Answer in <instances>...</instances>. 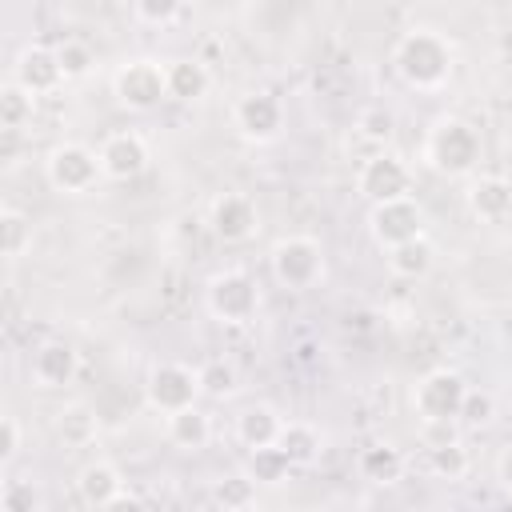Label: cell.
<instances>
[{
  "mask_svg": "<svg viewBox=\"0 0 512 512\" xmlns=\"http://www.w3.org/2000/svg\"><path fill=\"white\" fill-rule=\"evenodd\" d=\"M32 372H36L40 384H52V388H56V384H68V380L76 376V352H72L68 344L52 340V344H44V348L36 352Z\"/></svg>",
  "mask_w": 512,
  "mask_h": 512,
  "instance_id": "obj_16",
  "label": "cell"
},
{
  "mask_svg": "<svg viewBox=\"0 0 512 512\" xmlns=\"http://www.w3.org/2000/svg\"><path fill=\"white\" fill-rule=\"evenodd\" d=\"M492 396L488 392H464V404H460V416L468 420V424H484V420H492Z\"/></svg>",
  "mask_w": 512,
  "mask_h": 512,
  "instance_id": "obj_32",
  "label": "cell"
},
{
  "mask_svg": "<svg viewBox=\"0 0 512 512\" xmlns=\"http://www.w3.org/2000/svg\"><path fill=\"white\" fill-rule=\"evenodd\" d=\"M272 268H276V280L288 284V288L312 284L316 272H320V248H316V240H304V236L280 240L276 252H272Z\"/></svg>",
  "mask_w": 512,
  "mask_h": 512,
  "instance_id": "obj_4",
  "label": "cell"
},
{
  "mask_svg": "<svg viewBox=\"0 0 512 512\" xmlns=\"http://www.w3.org/2000/svg\"><path fill=\"white\" fill-rule=\"evenodd\" d=\"M136 8H140V16H144L148 24H164V20L176 16L180 0H136Z\"/></svg>",
  "mask_w": 512,
  "mask_h": 512,
  "instance_id": "obj_34",
  "label": "cell"
},
{
  "mask_svg": "<svg viewBox=\"0 0 512 512\" xmlns=\"http://www.w3.org/2000/svg\"><path fill=\"white\" fill-rule=\"evenodd\" d=\"M360 192L376 204L384 200H400L408 192V168L396 156H372L360 172Z\"/></svg>",
  "mask_w": 512,
  "mask_h": 512,
  "instance_id": "obj_10",
  "label": "cell"
},
{
  "mask_svg": "<svg viewBox=\"0 0 512 512\" xmlns=\"http://www.w3.org/2000/svg\"><path fill=\"white\" fill-rule=\"evenodd\" d=\"M168 436H172L180 448H204V444H208V416L196 412V408L188 404V408L172 412V420H168Z\"/></svg>",
  "mask_w": 512,
  "mask_h": 512,
  "instance_id": "obj_21",
  "label": "cell"
},
{
  "mask_svg": "<svg viewBox=\"0 0 512 512\" xmlns=\"http://www.w3.org/2000/svg\"><path fill=\"white\" fill-rule=\"evenodd\" d=\"M428 460H432V472H436V476H448V480H456V476H464V468H468V456H464V448H460L456 440H444V444H432V452H428Z\"/></svg>",
  "mask_w": 512,
  "mask_h": 512,
  "instance_id": "obj_26",
  "label": "cell"
},
{
  "mask_svg": "<svg viewBox=\"0 0 512 512\" xmlns=\"http://www.w3.org/2000/svg\"><path fill=\"white\" fill-rule=\"evenodd\" d=\"M468 208L480 216V220H504L512 212V184L500 180V176H480L472 188H468Z\"/></svg>",
  "mask_w": 512,
  "mask_h": 512,
  "instance_id": "obj_13",
  "label": "cell"
},
{
  "mask_svg": "<svg viewBox=\"0 0 512 512\" xmlns=\"http://www.w3.org/2000/svg\"><path fill=\"white\" fill-rule=\"evenodd\" d=\"M396 64H400V76H404L408 84L432 88V84H440V80L448 76L452 52H448V44H444L440 36H432V32H408V36L400 40V48H396Z\"/></svg>",
  "mask_w": 512,
  "mask_h": 512,
  "instance_id": "obj_1",
  "label": "cell"
},
{
  "mask_svg": "<svg viewBox=\"0 0 512 512\" xmlns=\"http://www.w3.org/2000/svg\"><path fill=\"white\" fill-rule=\"evenodd\" d=\"M360 468H364L368 480H396L400 468H404V460H400L396 448H368V452L360 456Z\"/></svg>",
  "mask_w": 512,
  "mask_h": 512,
  "instance_id": "obj_25",
  "label": "cell"
},
{
  "mask_svg": "<svg viewBox=\"0 0 512 512\" xmlns=\"http://www.w3.org/2000/svg\"><path fill=\"white\" fill-rule=\"evenodd\" d=\"M28 244V220L12 208H4V256H20Z\"/></svg>",
  "mask_w": 512,
  "mask_h": 512,
  "instance_id": "obj_29",
  "label": "cell"
},
{
  "mask_svg": "<svg viewBox=\"0 0 512 512\" xmlns=\"http://www.w3.org/2000/svg\"><path fill=\"white\" fill-rule=\"evenodd\" d=\"M276 444L288 452L292 464H308L316 456V448H320V436L308 424H288V428H280V440Z\"/></svg>",
  "mask_w": 512,
  "mask_h": 512,
  "instance_id": "obj_23",
  "label": "cell"
},
{
  "mask_svg": "<svg viewBox=\"0 0 512 512\" xmlns=\"http://www.w3.org/2000/svg\"><path fill=\"white\" fill-rule=\"evenodd\" d=\"M360 132H364L368 140H388V136H392V112H384V108H364V112H360Z\"/></svg>",
  "mask_w": 512,
  "mask_h": 512,
  "instance_id": "obj_31",
  "label": "cell"
},
{
  "mask_svg": "<svg viewBox=\"0 0 512 512\" xmlns=\"http://www.w3.org/2000/svg\"><path fill=\"white\" fill-rule=\"evenodd\" d=\"M420 224H424V216H420V208H416L408 196L384 200V204H376V212H372V236H376L384 248H396V244H404V240H416V236H420Z\"/></svg>",
  "mask_w": 512,
  "mask_h": 512,
  "instance_id": "obj_6",
  "label": "cell"
},
{
  "mask_svg": "<svg viewBox=\"0 0 512 512\" xmlns=\"http://www.w3.org/2000/svg\"><path fill=\"white\" fill-rule=\"evenodd\" d=\"M480 156V136L464 124V120H444L436 132H432V164L448 176H460L476 164Z\"/></svg>",
  "mask_w": 512,
  "mask_h": 512,
  "instance_id": "obj_2",
  "label": "cell"
},
{
  "mask_svg": "<svg viewBox=\"0 0 512 512\" xmlns=\"http://www.w3.org/2000/svg\"><path fill=\"white\" fill-rule=\"evenodd\" d=\"M80 496H84V504H92V508H112V500L120 496V476H116V468H108V464H88V468L80 472Z\"/></svg>",
  "mask_w": 512,
  "mask_h": 512,
  "instance_id": "obj_17",
  "label": "cell"
},
{
  "mask_svg": "<svg viewBox=\"0 0 512 512\" xmlns=\"http://www.w3.org/2000/svg\"><path fill=\"white\" fill-rule=\"evenodd\" d=\"M116 96H120V104H128V108H136V112L156 108V104L168 96V72H160V68L148 64V60H136V64H128V68L116 76Z\"/></svg>",
  "mask_w": 512,
  "mask_h": 512,
  "instance_id": "obj_3",
  "label": "cell"
},
{
  "mask_svg": "<svg viewBox=\"0 0 512 512\" xmlns=\"http://www.w3.org/2000/svg\"><path fill=\"white\" fill-rule=\"evenodd\" d=\"M16 448H20V428H16L12 416H4V420H0V460L8 464V460L16 456Z\"/></svg>",
  "mask_w": 512,
  "mask_h": 512,
  "instance_id": "obj_35",
  "label": "cell"
},
{
  "mask_svg": "<svg viewBox=\"0 0 512 512\" xmlns=\"http://www.w3.org/2000/svg\"><path fill=\"white\" fill-rule=\"evenodd\" d=\"M464 380L448 368L440 372H428L416 388V408L428 416V420H448V416H460V404H464Z\"/></svg>",
  "mask_w": 512,
  "mask_h": 512,
  "instance_id": "obj_5",
  "label": "cell"
},
{
  "mask_svg": "<svg viewBox=\"0 0 512 512\" xmlns=\"http://www.w3.org/2000/svg\"><path fill=\"white\" fill-rule=\"evenodd\" d=\"M56 56H60V68H64V76H84V72L92 68V52H88L84 44H76V40L60 44V48H56Z\"/></svg>",
  "mask_w": 512,
  "mask_h": 512,
  "instance_id": "obj_30",
  "label": "cell"
},
{
  "mask_svg": "<svg viewBox=\"0 0 512 512\" xmlns=\"http://www.w3.org/2000/svg\"><path fill=\"white\" fill-rule=\"evenodd\" d=\"M60 76H64L60 56L48 52V48H28L16 64V84L28 88V92H48V88H56Z\"/></svg>",
  "mask_w": 512,
  "mask_h": 512,
  "instance_id": "obj_12",
  "label": "cell"
},
{
  "mask_svg": "<svg viewBox=\"0 0 512 512\" xmlns=\"http://www.w3.org/2000/svg\"><path fill=\"white\" fill-rule=\"evenodd\" d=\"M252 496H256V488L248 476H228L216 484V504H224V508H248Z\"/></svg>",
  "mask_w": 512,
  "mask_h": 512,
  "instance_id": "obj_28",
  "label": "cell"
},
{
  "mask_svg": "<svg viewBox=\"0 0 512 512\" xmlns=\"http://www.w3.org/2000/svg\"><path fill=\"white\" fill-rule=\"evenodd\" d=\"M236 124L244 136L252 140H268L276 128H280V104L268 96V92H252L236 104Z\"/></svg>",
  "mask_w": 512,
  "mask_h": 512,
  "instance_id": "obj_11",
  "label": "cell"
},
{
  "mask_svg": "<svg viewBox=\"0 0 512 512\" xmlns=\"http://www.w3.org/2000/svg\"><path fill=\"white\" fill-rule=\"evenodd\" d=\"M240 440H244L248 448L276 444V440H280V420H276V412H272V408H264V404L248 408V412L240 416Z\"/></svg>",
  "mask_w": 512,
  "mask_h": 512,
  "instance_id": "obj_19",
  "label": "cell"
},
{
  "mask_svg": "<svg viewBox=\"0 0 512 512\" xmlns=\"http://www.w3.org/2000/svg\"><path fill=\"white\" fill-rule=\"evenodd\" d=\"M96 168H104V164H100L88 148L64 144V148H56L52 160H48V180H52L60 192H84V188H92Z\"/></svg>",
  "mask_w": 512,
  "mask_h": 512,
  "instance_id": "obj_7",
  "label": "cell"
},
{
  "mask_svg": "<svg viewBox=\"0 0 512 512\" xmlns=\"http://www.w3.org/2000/svg\"><path fill=\"white\" fill-rule=\"evenodd\" d=\"M196 376H200V388H204L208 396H228V392L236 388V372H232V364H224V360L204 364Z\"/></svg>",
  "mask_w": 512,
  "mask_h": 512,
  "instance_id": "obj_27",
  "label": "cell"
},
{
  "mask_svg": "<svg viewBox=\"0 0 512 512\" xmlns=\"http://www.w3.org/2000/svg\"><path fill=\"white\" fill-rule=\"evenodd\" d=\"M252 224H256V212L244 196H220L212 204V232L220 240H244L252 232Z\"/></svg>",
  "mask_w": 512,
  "mask_h": 512,
  "instance_id": "obj_15",
  "label": "cell"
},
{
  "mask_svg": "<svg viewBox=\"0 0 512 512\" xmlns=\"http://www.w3.org/2000/svg\"><path fill=\"white\" fill-rule=\"evenodd\" d=\"M204 92H208V68L200 60H176V64H168V96L196 100Z\"/></svg>",
  "mask_w": 512,
  "mask_h": 512,
  "instance_id": "obj_18",
  "label": "cell"
},
{
  "mask_svg": "<svg viewBox=\"0 0 512 512\" xmlns=\"http://www.w3.org/2000/svg\"><path fill=\"white\" fill-rule=\"evenodd\" d=\"M32 116V92L12 84L0 92V128H20Z\"/></svg>",
  "mask_w": 512,
  "mask_h": 512,
  "instance_id": "obj_24",
  "label": "cell"
},
{
  "mask_svg": "<svg viewBox=\"0 0 512 512\" xmlns=\"http://www.w3.org/2000/svg\"><path fill=\"white\" fill-rule=\"evenodd\" d=\"M144 160H148V152H144V144H140V136H112L104 148H100V164H104V172L108 176H116V180H128V176H136L140 168H144Z\"/></svg>",
  "mask_w": 512,
  "mask_h": 512,
  "instance_id": "obj_14",
  "label": "cell"
},
{
  "mask_svg": "<svg viewBox=\"0 0 512 512\" xmlns=\"http://www.w3.org/2000/svg\"><path fill=\"white\" fill-rule=\"evenodd\" d=\"M0 504H4V512H32L36 508V492L28 488V484H8L4 488V496H0Z\"/></svg>",
  "mask_w": 512,
  "mask_h": 512,
  "instance_id": "obj_33",
  "label": "cell"
},
{
  "mask_svg": "<svg viewBox=\"0 0 512 512\" xmlns=\"http://www.w3.org/2000/svg\"><path fill=\"white\" fill-rule=\"evenodd\" d=\"M200 388V376H192L188 368L180 364H160L152 376H148V400L160 408V412H180L192 404Z\"/></svg>",
  "mask_w": 512,
  "mask_h": 512,
  "instance_id": "obj_8",
  "label": "cell"
},
{
  "mask_svg": "<svg viewBox=\"0 0 512 512\" xmlns=\"http://www.w3.org/2000/svg\"><path fill=\"white\" fill-rule=\"evenodd\" d=\"M500 480H504V488H512V448L500 456Z\"/></svg>",
  "mask_w": 512,
  "mask_h": 512,
  "instance_id": "obj_36",
  "label": "cell"
},
{
  "mask_svg": "<svg viewBox=\"0 0 512 512\" xmlns=\"http://www.w3.org/2000/svg\"><path fill=\"white\" fill-rule=\"evenodd\" d=\"M292 468V460H288V452L280 448V444H264V448H252V460H248V472H252V480H264V484H276V480H284V472Z\"/></svg>",
  "mask_w": 512,
  "mask_h": 512,
  "instance_id": "obj_22",
  "label": "cell"
},
{
  "mask_svg": "<svg viewBox=\"0 0 512 512\" xmlns=\"http://www.w3.org/2000/svg\"><path fill=\"white\" fill-rule=\"evenodd\" d=\"M388 264H392V272H396V276H408V280H416V276H424V272L432 268V248L424 244V236H416V240H404V244H396V248H392Z\"/></svg>",
  "mask_w": 512,
  "mask_h": 512,
  "instance_id": "obj_20",
  "label": "cell"
},
{
  "mask_svg": "<svg viewBox=\"0 0 512 512\" xmlns=\"http://www.w3.org/2000/svg\"><path fill=\"white\" fill-rule=\"evenodd\" d=\"M208 304L224 320H248L256 312V284L244 272H224L208 288Z\"/></svg>",
  "mask_w": 512,
  "mask_h": 512,
  "instance_id": "obj_9",
  "label": "cell"
}]
</instances>
